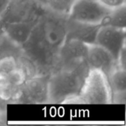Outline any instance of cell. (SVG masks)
<instances>
[{"label": "cell", "mask_w": 126, "mask_h": 126, "mask_svg": "<svg viewBox=\"0 0 126 126\" xmlns=\"http://www.w3.org/2000/svg\"><path fill=\"white\" fill-rule=\"evenodd\" d=\"M74 103H113L112 91L108 77L100 70L90 69Z\"/></svg>", "instance_id": "obj_3"}, {"label": "cell", "mask_w": 126, "mask_h": 126, "mask_svg": "<svg viewBox=\"0 0 126 126\" xmlns=\"http://www.w3.org/2000/svg\"><path fill=\"white\" fill-rule=\"evenodd\" d=\"M108 78L112 91V103L124 104L126 100V69L117 67Z\"/></svg>", "instance_id": "obj_14"}, {"label": "cell", "mask_w": 126, "mask_h": 126, "mask_svg": "<svg viewBox=\"0 0 126 126\" xmlns=\"http://www.w3.org/2000/svg\"><path fill=\"white\" fill-rule=\"evenodd\" d=\"M21 53V47L12 41L0 27V61L10 57L17 58Z\"/></svg>", "instance_id": "obj_15"}, {"label": "cell", "mask_w": 126, "mask_h": 126, "mask_svg": "<svg viewBox=\"0 0 126 126\" xmlns=\"http://www.w3.org/2000/svg\"><path fill=\"white\" fill-rule=\"evenodd\" d=\"M86 62L90 69L100 70L107 77L117 67V61L112 55L96 44L88 45Z\"/></svg>", "instance_id": "obj_10"}, {"label": "cell", "mask_w": 126, "mask_h": 126, "mask_svg": "<svg viewBox=\"0 0 126 126\" xmlns=\"http://www.w3.org/2000/svg\"><path fill=\"white\" fill-rule=\"evenodd\" d=\"M38 7L42 9H46L48 7V0H34Z\"/></svg>", "instance_id": "obj_22"}, {"label": "cell", "mask_w": 126, "mask_h": 126, "mask_svg": "<svg viewBox=\"0 0 126 126\" xmlns=\"http://www.w3.org/2000/svg\"><path fill=\"white\" fill-rule=\"evenodd\" d=\"M49 76H38L25 80L21 86L13 103H49Z\"/></svg>", "instance_id": "obj_6"}, {"label": "cell", "mask_w": 126, "mask_h": 126, "mask_svg": "<svg viewBox=\"0 0 126 126\" xmlns=\"http://www.w3.org/2000/svg\"><path fill=\"white\" fill-rule=\"evenodd\" d=\"M42 8L34 0H10V2L1 16V22L24 21L41 16Z\"/></svg>", "instance_id": "obj_8"}, {"label": "cell", "mask_w": 126, "mask_h": 126, "mask_svg": "<svg viewBox=\"0 0 126 126\" xmlns=\"http://www.w3.org/2000/svg\"><path fill=\"white\" fill-rule=\"evenodd\" d=\"M111 10L98 0H76L69 13V19L90 24H102Z\"/></svg>", "instance_id": "obj_5"}, {"label": "cell", "mask_w": 126, "mask_h": 126, "mask_svg": "<svg viewBox=\"0 0 126 126\" xmlns=\"http://www.w3.org/2000/svg\"><path fill=\"white\" fill-rule=\"evenodd\" d=\"M102 25H106L117 29L126 30V4L111 10L108 16L104 19Z\"/></svg>", "instance_id": "obj_16"}, {"label": "cell", "mask_w": 126, "mask_h": 126, "mask_svg": "<svg viewBox=\"0 0 126 126\" xmlns=\"http://www.w3.org/2000/svg\"><path fill=\"white\" fill-rule=\"evenodd\" d=\"M76 0H48L47 8L56 13L66 15Z\"/></svg>", "instance_id": "obj_18"}, {"label": "cell", "mask_w": 126, "mask_h": 126, "mask_svg": "<svg viewBox=\"0 0 126 126\" xmlns=\"http://www.w3.org/2000/svg\"><path fill=\"white\" fill-rule=\"evenodd\" d=\"M89 69L86 62L73 69H60L51 73L48 80L49 103H74Z\"/></svg>", "instance_id": "obj_1"}, {"label": "cell", "mask_w": 126, "mask_h": 126, "mask_svg": "<svg viewBox=\"0 0 126 126\" xmlns=\"http://www.w3.org/2000/svg\"><path fill=\"white\" fill-rule=\"evenodd\" d=\"M87 52L88 44L77 40H66L59 49L55 71L73 69L86 63Z\"/></svg>", "instance_id": "obj_7"}, {"label": "cell", "mask_w": 126, "mask_h": 126, "mask_svg": "<svg viewBox=\"0 0 126 126\" xmlns=\"http://www.w3.org/2000/svg\"><path fill=\"white\" fill-rule=\"evenodd\" d=\"M2 114H3V111H2V110H1V107H0V120H1V117H2Z\"/></svg>", "instance_id": "obj_23"}, {"label": "cell", "mask_w": 126, "mask_h": 126, "mask_svg": "<svg viewBox=\"0 0 126 126\" xmlns=\"http://www.w3.org/2000/svg\"><path fill=\"white\" fill-rule=\"evenodd\" d=\"M0 22H1V17H0Z\"/></svg>", "instance_id": "obj_24"}, {"label": "cell", "mask_w": 126, "mask_h": 126, "mask_svg": "<svg viewBox=\"0 0 126 126\" xmlns=\"http://www.w3.org/2000/svg\"><path fill=\"white\" fill-rule=\"evenodd\" d=\"M101 25L86 24L68 18L66 40H77L88 45L94 44Z\"/></svg>", "instance_id": "obj_12"}, {"label": "cell", "mask_w": 126, "mask_h": 126, "mask_svg": "<svg viewBox=\"0 0 126 126\" xmlns=\"http://www.w3.org/2000/svg\"><path fill=\"white\" fill-rule=\"evenodd\" d=\"M25 79L18 68L8 72H0V99L13 103Z\"/></svg>", "instance_id": "obj_13"}, {"label": "cell", "mask_w": 126, "mask_h": 126, "mask_svg": "<svg viewBox=\"0 0 126 126\" xmlns=\"http://www.w3.org/2000/svg\"><path fill=\"white\" fill-rule=\"evenodd\" d=\"M126 47H125L121 52L119 55V57L117 60V66L119 68L126 69Z\"/></svg>", "instance_id": "obj_20"}, {"label": "cell", "mask_w": 126, "mask_h": 126, "mask_svg": "<svg viewBox=\"0 0 126 126\" xmlns=\"http://www.w3.org/2000/svg\"><path fill=\"white\" fill-rule=\"evenodd\" d=\"M16 60L17 68L23 75L25 80L41 76L37 66L23 52Z\"/></svg>", "instance_id": "obj_17"}, {"label": "cell", "mask_w": 126, "mask_h": 126, "mask_svg": "<svg viewBox=\"0 0 126 126\" xmlns=\"http://www.w3.org/2000/svg\"><path fill=\"white\" fill-rule=\"evenodd\" d=\"M10 0H0V17L7 10Z\"/></svg>", "instance_id": "obj_21"}, {"label": "cell", "mask_w": 126, "mask_h": 126, "mask_svg": "<svg viewBox=\"0 0 126 126\" xmlns=\"http://www.w3.org/2000/svg\"><path fill=\"white\" fill-rule=\"evenodd\" d=\"M66 15L61 14L48 8L44 9L40 18V23L45 39L55 48L59 49L66 40Z\"/></svg>", "instance_id": "obj_4"}, {"label": "cell", "mask_w": 126, "mask_h": 126, "mask_svg": "<svg viewBox=\"0 0 126 126\" xmlns=\"http://www.w3.org/2000/svg\"><path fill=\"white\" fill-rule=\"evenodd\" d=\"M126 30L101 25L94 44L109 51L117 61L122 49L126 47Z\"/></svg>", "instance_id": "obj_9"}, {"label": "cell", "mask_w": 126, "mask_h": 126, "mask_svg": "<svg viewBox=\"0 0 126 126\" xmlns=\"http://www.w3.org/2000/svg\"><path fill=\"white\" fill-rule=\"evenodd\" d=\"M103 6L109 10L117 8L126 4V0H98Z\"/></svg>", "instance_id": "obj_19"}, {"label": "cell", "mask_w": 126, "mask_h": 126, "mask_svg": "<svg viewBox=\"0 0 126 126\" xmlns=\"http://www.w3.org/2000/svg\"><path fill=\"white\" fill-rule=\"evenodd\" d=\"M21 47L23 54L37 66L41 76L49 75L55 70L59 49L45 39L40 19L29 39Z\"/></svg>", "instance_id": "obj_2"}, {"label": "cell", "mask_w": 126, "mask_h": 126, "mask_svg": "<svg viewBox=\"0 0 126 126\" xmlns=\"http://www.w3.org/2000/svg\"><path fill=\"white\" fill-rule=\"evenodd\" d=\"M40 17L24 21L0 22V27L12 41L21 47L29 39Z\"/></svg>", "instance_id": "obj_11"}]
</instances>
